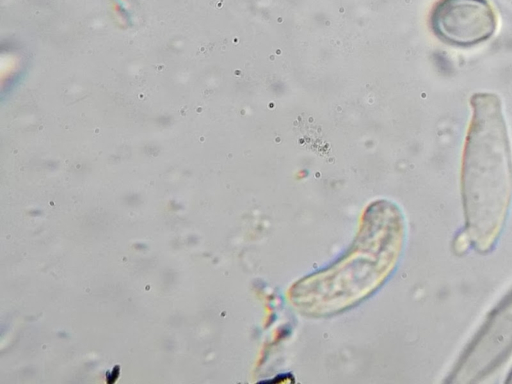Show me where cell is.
Segmentation results:
<instances>
[{
    "label": "cell",
    "instance_id": "1",
    "mask_svg": "<svg viewBox=\"0 0 512 384\" xmlns=\"http://www.w3.org/2000/svg\"><path fill=\"white\" fill-rule=\"evenodd\" d=\"M461 169L466 233L479 251L496 242L512 199V156L499 97L477 93Z\"/></svg>",
    "mask_w": 512,
    "mask_h": 384
},
{
    "label": "cell",
    "instance_id": "4",
    "mask_svg": "<svg viewBox=\"0 0 512 384\" xmlns=\"http://www.w3.org/2000/svg\"><path fill=\"white\" fill-rule=\"evenodd\" d=\"M511 376H512V372H511V375H510V377H511Z\"/></svg>",
    "mask_w": 512,
    "mask_h": 384
},
{
    "label": "cell",
    "instance_id": "3",
    "mask_svg": "<svg viewBox=\"0 0 512 384\" xmlns=\"http://www.w3.org/2000/svg\"><path fill=\"white\" fill-rule=\"evenodd\" d=\"M434 34L457 47L488 40L497 29V17L487 0H439L430 17Z\"/></svg>",
    "mask_w": 512,
    "mask_h": 384
},
{
    "label": "cell",
    "instance_id": "2",
    "mask_svg": "<svg viewBox=\"0 0 512 384\" xmlns=\"http://www.w3.org/2000/svg\"><path fill=\"white\" fill-rule=\"evenodd\" d=\"M512 352V292L483 324L455 367L451 382H474L497 368Z\"/></svg>",
    "mask_w": 512,
    "mask_h": 384
}]
</instances>
